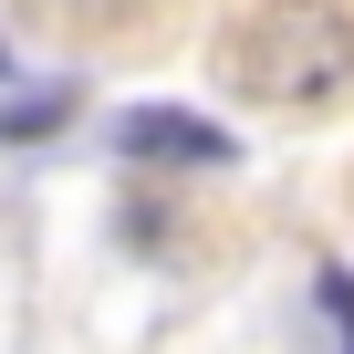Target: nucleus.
I'll list each match as a JSON object with an SVG mask.
<instances>
[{
	"label": "nucleus",
	"instance_id": "obj_1",
	"mask_svg": "<svg viewBox=\"0 0 354 354\" xmlns=\"http://www.w3.org/2000/svg\"><path fill=\"white\" fill-rule=\"evenodd\" d=\"M230 73H240V94L313 115L354 84V11L344 0H261V21L240 32Z\"/></svg>",
	"mask_w": 354,
	"mask_h": 354
},
{
	"label": "nucleus",
	"instance_id": "obj_2",
	"mask_svg": "<svg viewBox=\"0 0 354 354\" xmlns=\"http://www.w3.org/2000/svg\"><path fill=\"white\" fill-rule=\"evenodd\" d=\"M115 156H136V167H230L240 146H230V125H209L188 104H125L115 115Z\"/></svg>",
	"mask_w": 354,
	"mask_h": 354
},
{
	"label": "nucleus",
	"instance_id": "obj_3",
	"mask_svg": "<svg viewBox=\"0 0 354 354\" xmlns=\"http://www.w3.org/2000/svg\"><path fill=\"white\" fill-rule=\"evenodd\" d=\"M63 115H73V94H63V84H42V94H21V104L0 94V146H32V136H53Z\"/></svg>",
	"mask_w": 354,
	"mask_h": 354
},
{
	"label": "nucleus",
	"instance_id": "obj_4",
	"mask_svg": "<svg viewBox=\"0 0 354 354\" xmlns=\"http://www.w3.org/2000/svg\"><path fill=\"white\" fill-rule=\"evenodd\" d=\"M313 292H323V313H333V333H344V354H354V271L333 261V271H323Z\"/></svg>",
	"mask_w": 354,
	"mask_h": 354
}]
</instances>
